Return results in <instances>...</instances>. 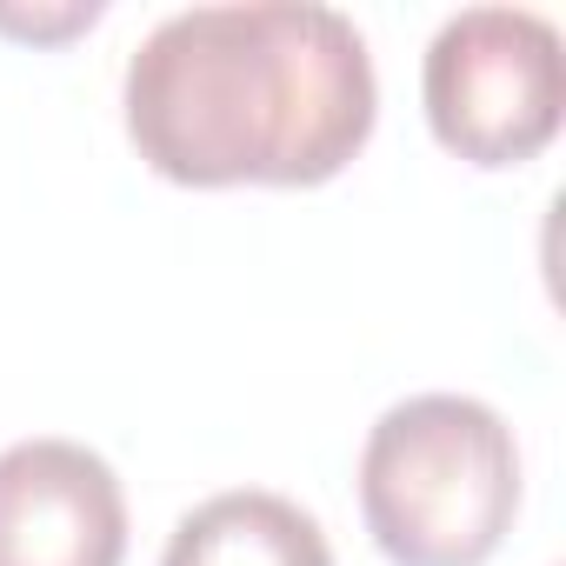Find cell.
<instances>
[{
    "instance_id": "1",
    "label": "cell",
    "mask_w": 566,
    "mask_h": 566,
    "mask_svg": "<svg viewBox=\"0 0 566 566\" xmlns=\"http://www.w3.org/2000/svg\"><path fill=\"white\" fill-rule=\"evenodd\" d=\"M360 28L314 0L167 14L127 61V134L174 187H321L374 134Z\"/></svg>"
},
{
    "instance_id": "2",
    "label": "cell",
    "mask_w": 566,
    "mask_h": 566,
    "mask_svg": "<svg viewBox=\"0 0 566 566\" xmlns=\"http://www.w3.org/2000/svg\"><path fill=\"white\" fill-rule=\"evenodd\" d=\"M360 513L394 566H486L520 513L513 427L473 394H413L360 447Z\"/></svg>"
},
{
    "instance_id": "3",
    "label": "cell",
    "mask_w": 566,
    "mask_h": 566,
    "mask_svg": "<svg viewBox=\"0 0 566 566\" xmlns=\"http://www.w3.org/2000/svg\"><path fill=\"white\" fill-rule=\"evenodd\" d=\"M427 127L447 154L473 167H520L559 134L566 61L559 28L533 8H467L453 14L420 67Z\"/></svg>"
},
{
    "instance_id": "4",
    "label": "cell",
    "mask_w": 566,
    "mask_h": 566,
    "mask_svg": "<svg viewBox=\"0 0 566 566\" xmlns=\"http://www.w3.org/2000/svg\"><path fill=\"white\" fill-rule=\"evenodd\" d=\"M127 493L81 440H21L0 453V566H120Z\"/></svg>"
},
{
    "instance_id": "5",
    "label": "cell",
    "mask_w": 566,
    "mask_h": 566,
    "mask_svg": "<svg viewBox=\"0 0 566 566\" xmlns=\"http://www.w3.org/2000/svg\"><path fill=\"white\" fill-rule=\"evenodd\" d=\"M160 566H334V546L307 506L240 486L193 506L174 526Z\"/></svg>"
},
{
    "instance_id": "6",
    "label": "cell",
    "mask_w": 566,
    "mask_h": 566,
    "mask_svg": "<svg viewBox=\"0 0 566 566\" xmlns=\"http://www.w3.org/2000/svg\"><path fill=\"white\" fill-rule=\"evenodd\" d=\"M94 14H101L94 0H87V8H67V14H54V21H48V14H8V8H0V28H14V34H34V41H41V34H67V28H87Z\"/></svg>"
}]
</instances>
